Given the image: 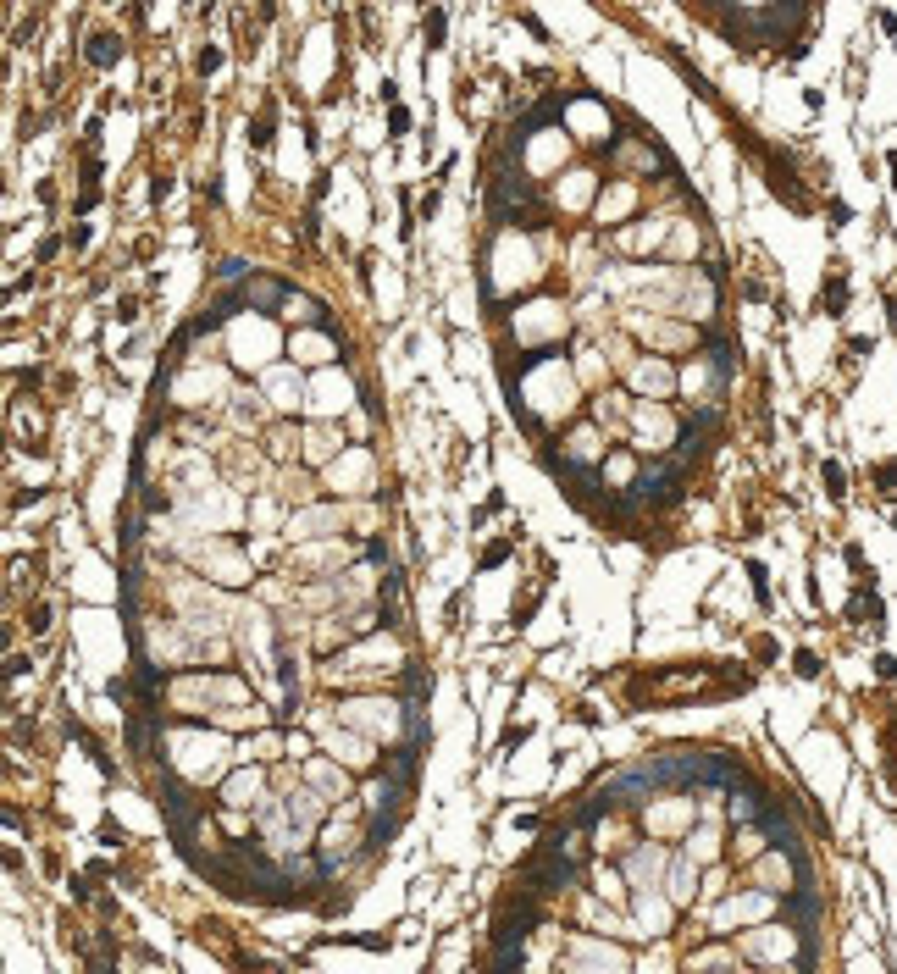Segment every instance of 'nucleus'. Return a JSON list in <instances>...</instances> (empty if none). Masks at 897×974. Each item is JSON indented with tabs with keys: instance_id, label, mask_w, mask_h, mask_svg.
Masks as SVG:
<instances>
[{
	"instance_id": "28",
	"label": "nucleus",
	"mask_w": 897,
	"mask_h": 974,
	"mask_svg": "<svg viewBox=\"0 0 897 974\" xmlns=\"http://www.w3.org/2000/svg\"><path fill=\"white\" fill-rule=\"evenodd\" d=\"M565 460L571 465H604V432L598 427H576L565 443Z\"/></svg>"
},
{
	"instance_id": "31",
	"label": "nucleus",
	"mask_w": 897,
	"mask_h": 974,
	"mask_svg": "<svg viewBox=\"0 0 897 974\" xmlns=\"http://www.w3.org/2000/svg\"><path fill=\"white\" fill-rule=\"evenodd\" d=\"M349 847H355V825H338V820H333V825L322 831V842H316V858L333 869L338 858H349Z\"/></svg>"
},
{
	"instance_id": "39",
	"label": "nucleus",
	"mask_w": 897,
	"mask_h": 974,
	"mask_svg": "<svg viewBox=\"0 0 897 974\" xmlns=\"http://www.w3.org/2000/svg\"><path fill=\"white\" fill-rule=\"evenodd\" d=\"M643 333L654 338V344H665V349H676V344H693V333H682V327H665V321H654V327H648V321H643Z\"/></svg>"
},
{
	"instance_id": "12",
	"label": "nucleus",
	"mask_w": 897,
	"mask_h": 974,
	"mask_svg": "<svg viewBox=\"0 0 897 974\" xmlns=\"http://www.w3.org/2000/svg\"><path fill=\"white\" fill-rule=\"evenodd\" d=\"M632 919H637V930H643L648 941L670 936V919H676V903H670V891H665V886L637 891V897H632Z\"/></svg>"
},
{
	"instance_id": "6",
	"label": "nucleus",
	"mask_w": 897,
	"mask_h": 974,
	"mask_svg": "<svg viewBox=\"0 0 897 974\" xmlns=\"http://www.w3.org/2000/svg\"><path fill=\"white\" fill-rule=\"evenodd\" d=\"M776 891L754 886V891H742V897H726V903L715 908V936H737V925H765L770 914H776Z\"/></svg>"
},
{
	"instance_id": "22",
	"label": "nucleus",
	"mask_w": 897,
	"mask_h": 974,
	"mask_svg": "<svg viewBox=\"0 0 897 974\" xmlns=\"http://www.w3.org/2000/svg\"><path fill=\"white\" fill-rule=\"evenodd\" d=\"M632 421H637V432H643V438H654L648 449H670V443H676V421H670V410H665L659 399L637 404V410H632Z\"/></svg>"
},
{
	"instance_id": "32",
	"label": "nucleus",
	"mask_w": 897,
	"mask_h": 974,
	"mask_svg": "<svg viewBox=\"0 0 897 974\" xmlns=\"http://www.w3.org/2000/svg\"><path fill=\"white\" fill-rule=\"evenodd\" d=\"M250 349H261V355L272 349V327H266V321H255V327H239V333H233V360H239V366H255Z\"/></svg>"
},
{
	"instance_id": "23",
	"label": "nucleus",
	"mask_w": 897,
	"mask_h": 974,
	"mask_svg": "<svg viewBox=\"0 0 897 974\" xmlns=\"http://www.w3.org/2000/svg\"><path fill=\"white\" fill-rule=\"evenodd\" d=\"M676 382H682V377H676L665 360H637V366H632V388L643 393V399H670Z\"/></svg>"
},
{
	"instance_id": "33",
	"label": "nucleus",
	"mask_w": 897,
	"mask_h": 974,
	"mask_svg": "<svg viewBox=\"0 0 897 974\" xmlns=\"http://www.w3.org/2000/svg\"><path fill=\"white\" fill-rule=\"evenodd\" d=\"M277 753H288V742L277 737V731H255V737L239 748V759H250V764H277Z\"/></svg>"
},
{
	"instance_id": "18",
	"label": "nucleus",
	"mask_w": 897,
	"mask_h": 974,
	"mask_svg": "<svg viewBox=\"0 0 897 974\" xmlns=\"http://www.w3.org/2000/svg\"><path fill=\"white\" fill-rule=\"evenodd\" d=\"M305 781H311L327 803H338V797H349V764H338L333 753H327V759L311 753V759H305Z\"/></svg>"
},
{
	"instance_id": "1",
	"label": "nucleus",
	"mask_w": 897,
	"mask_h": 974,
	"mask_svg": "<svg viewBox=\"0 0 897 974\" xmlns=\"http://www.w3.org/2000/svg\"><path fill=\"white\" fill-rule=\"evenodd\" d=\"M161 759H167L172 775H183L189 786H205V781H222L233 764V742L222 731H194V725H172L161 731Z\"/></svg>"
},
{
	"instance_id": "10",
	"label": "nucleus",
	"mask_w": 897,
	"mask_h": 974,
	"mask_svg": "<svg viewBox=\"0 0 897 974\" xmlns=\"http://www.w3.org/2000/svg\"><path fill=\"white\" fill-rule=\"evenodd\" d=\"M798 847H776V853H759L754 858V886L776 891V897H787V891H798Z\"/></svg>"
},
{
	"instance_id": "16",
	"label": "nucleus",
	"mask_w": 897,
	"mask_h": 974,
	"mask_svg": "<svg viewBox=\"0 0 897 974\" xmlns=\"http://www.w3.org/2000/svg\"><path fill=\"white\" fill-rule=\"evenodd\" d=\"M626 963H632V958H626V952L621 947H610V941H604V936H576L571 941V952H565V969H626Z\"/></svg>"
},
{
	"instance_id": "20",
	"label": "nucleus",
	"mask_w": 897,
	"mask_h": 974,
	"mask_svg": "<svg viewBox=\"0 0 897 974\" xmlns=\"http://www.w3.org/2000/svg\"><path fill=\"white\" fill-rule=\"evenodd\" d=\"M659 886L670 891V903H676V908H693V897L704 891V886H698V858L693 853L670 858V869H665V880H659Z\"/></svg>"
},
{
	"instance_id": "3",
	"label": "nucleus",
	"mask_w": 897,
	"mask_h": 974,
	"mask_svg": "<svg viewBox=\"0 0 897 974\" xmlns=\"http://www.w3.org/2000/svg\"><path fill=\"white\" fill-rule=\"evenodd\" d=\"M338 720L355 725V731H366L371 742H377V737H399L405 720H410V703H399V698H344V703H338Z\"/></svg>"
},
{
	"instance_id": "4",
	"label": "nucleus",
	"mask_w": 897,
	"mask_h": 974,
	"mask_svg": "<svg viewBox=\"0 0 897 974\" xmlns=\"http://www.w3.org/2000/svg\"><path fill=\"white\" fill-rule=\"evenodd\" d=\"M183 554L200 565L211 582H222V587H244L255 576V565H250V554H239V548L228 543V537H205V543H183Z\"/></svg>"
},
{
	"instance_id": "21",
	"label": "nucleus",
	"mask_w": 897,
	"mask_h": 974,
	"mask_svg": "<svg viewBox=\"0 0 897 974\" xmlns=\"http://www.w3.org/2000/svg\"><path fill=\"white\" fill-rule=\"evenodd\" d=\"M261 388H266V404H272V410H299V404H305V382L294 377V366H272L261 377Z\"/></svg>"
},
{
	"instance_id": "36",
	"label": "nucleus",
	"mask_w": 897,
	"mask_h": 974,
	"mask_svg": "<svg viewBox=\"0 0 897 974\" xmlns=\"http://www.w3.org/2000/svg\"><path fill=\"white\" fill-rule=\"evenodd\" d=\"M737 969L742 963V947H704V952H687V969Z\"/></svg>"
},
{
	"instance_id": "26",
	"label": "nucleus",
	"mask_w": 897,
	"mask_h": 974,
	"mask_svg": "<svg viewBox=\"0 0 897 974\" xmlns=\"http://www.w3.org/2000/svg\"><path fill=\"white\" fill-rule=\"evenodd\" d=\"M283 808H288V814H294L299 825H311V831H316V825H322V808H327V797L316 792L311 781H305V786H294V781H288V792H283Z\"/></svg>"
},
{
	"instance_id": "27",
	"label": "nucleus",
	"mask_w": 897,
	"mask_h": 974,
	"mask_svg": "<svg viewBox=\"0 0 897 974\" xmlns=\"http://www.w3.org/2000/svg\"><path fill=\"white\" fill-rule=\"evenodd\" d=\"M344 554H349V548L338 543V537H333V543H316V537H311V543H299L294 565H299V571H327V565L338 571V565H344Z\"/></svg>"
},
{
	"instance_id": "45",
	"label": "nucleus",
	"mask_w": 897,
	"mask_h": 974,
	"mask_svg": "<svg viewBox=\"0 0 897 974\" xmlns=\"http://www.w3.org/2000/svg\"><path fill=\"white\" fill-rule=\"evenodd\" d=\"M222 67V50H200V72H216Z\"/></svg>"
},
{
	"instance_id": "14",
	"label": "nucleus",
	"mask_w": 897,
	"mask_h": 974,
	"mask_svg": "<svg viewBox=\"0 0 897 974\" xmlns=\"http://www.w3.org/2000/svg\"><path fill=\"white\" fill-rule=\"evenodd\" d=\"M222 393H228V377H222V371H189V377L172 382V404H178V410L222 404Z\"/></svg>"
},
{
	"instance_id": "40",
	"label": "nucleus",
	"mask_w": 897,
	"mask_h": 974,
	"mask_svg": "<svg viewBox=\"0 0 897 974\" xmlns=\"http://www.w3.org/2000/svg\"><path fill=\"white\" fill-rule=\"evenodd\" d=\"M593 886H598V897H610V903H621V886H626V875H615V869H593Z\"/></svg>"
},
{
	"instance_id": "15",
	"label": "nucleus",
	"mask_w": 897,
	"mask_h": 974,
	"mask_svg": "<svg viewBox=\"0 0 897 974\" xmlns=\"http://www.w3.org/2000/svg\"><path fill=\"white\" fill-rule=\"evenodd\" d=\"M322 748L333 753L338 764H349V770H371V764H377V748H371V737H366V731H355V725H344V731H338V725H327Z\"/></svg>"
},
{
	"instance_id": "34",
	"label": "nucleus",
	"mask_w": 897,
	"mask_h": 974,
	"mask_svg": "<svg viewBox=\"0 0 897 974\" xmlns=\"http://www.w3.org/2000/svg\"><path fill=\"white\" fill-rule=\"evenodd\" d=\"M283 316H288V321H299V327H322V321H327V310L316 305L311 294H288V299H283Z\"/></svg>"
},
{
	"instance_id": "42",
	"label": "nucleus",
	"mask_w": 897,
	"mask_h": 974,
	"mask_svg": "<svg viewBox=\"0 0 897 974\" xmlns=\"http://www.w3.org/2000/svg\"><path fill=\"white\" fill-rule=\"evenodd\" d=\"M443 28H449V17L432 6V12H427V39H432V45H443Z\"/></svg>"
},
{
	"instance_id": "47",
	"label": "nucleus",
	"mask_w": 897,
	"mask_h": 974,
	"mask_svg": "<svg viewBox=\"0 0 897 974\" xmlns=\"http://www.w3.org/2000/svg\"><path fill=\"white\" fill-rule=\"evenodd\" d=\"M720 891H726V875H720V869H715V875L704 880V897H720Z\"/></svg>"
},
{
	"instance_id": "46",
	"label": "nucleus",
	"mask_w": 897,
	"mask_h": 974,
	"mask_svg": "<svg viewBox=\"0 0 897 974\" xmlns=\"http://www.w3.org/2000/svg\"><path fill=\"white\" fill-rule=\"evenodd\" d=\"M826 487H831V499H842V471L837 465H826Z\"/></svg>"
},
{
	"instance_id": "13",
	"label": "nucleus",
	"mask_w": 897,
	"mask_h": 974,
	"mask_svg": "<svg viewBox=\"0 0 897 974\" xmlns=\"http://www.w3.org/2000/svg\"><path fill=\"white\" fill-rule=\"evenodd\" d=\"M344 532V510L338 504H299L288 515V537L294 543H311V537H338Z\"/></svg>"
},
{
	"instance_id": "17",
	"label": "nucleus",
	"mask_w": 897,
	"mask_h": 974,
	"mask_svg": "<svg viewBox=\"0 0 897 974\" xmlns=\"http://www.w3.org/2000/svg\"><path fill=\"white\" fill-rule=\"evenodd\" d=\"M261 797H266V781H261V770H255L250 759H244V770H228V775H222V803H233V808H261Z\"/></svg>"
},
{
	"instance_id": "5",
	"label": "nucleus",
	"mask_w": 897,
	"mask_h": 974,
	"mask_svg": "<svg viewBox=\"0 0 897 974\" xmlns=\"http://www.w3.org/2000/svg\"><path fill=\"white\" fill-rule=\"evenodd\" d=\"M798 936H803V930L759 925V930L742 936V958H748V963H803V969H809V952H798Z\"/></svg>"
},
{
	"instance_id": "8",
	"label": "nucleus",
	"mask_w": 897,
	"mask_h": 974,
	"mask_svg": "<svg viewBox=\"0 0 897 974\" xmlns=\"http://www.w3.org/2000/svg\"><path fill=\"white\" fill-rule=\"evenodd\" d=\"M693 797H682V792H670V797H648V808H643V825H648V836H659V842H670V836H687L693 831Z\"/></svg>"
},
{
	"instance_id": "48",
	"label": "nucleus",
	"mask_w": 897,
	"mask_h": 974,
	"mask_svg": "<svg viewBox=\"0 0 897 974\" xmlns=\"http://www.w3.org/2000/svg\"><path fill=\"white\" fill-rule=\"evenodd\" d=\"M742 6H765V0H742Z\"/></svg>"
},
{
	"instance_id": "44",
	"label": "nucleus",
	"mask_w": 897,
	"mask_h": 974,
	"mask_svg": "<svg viewBox=\"0 0 897 974\" xmlns=\"http://www.w3.org/2000/svg\"><path fill=\"white\" fill-rule=\"evenodd\" d=\"M250 139H255V144H272V117H255Z\"/></svg>"
},
{
	"instance_id": "25",
	"label": "nucleus",
	"mask_w": 897,
	"mask_h": 974,
	"mask_svg": "<svg viewBox=\"0 0 897 974\" xmlns=\"http://www.w3.org/2000/svg\"><path fill=\"white\" fill-rule=\"evenodd\" d=\"M349 399H355V388H349V377H338V371H322L311 388V404L322 410V416H338V410H349Z\"/></svg>"
},
{
	"instance_id": "19",
	"label": "nucleus",
	"mask_w": 897,
	"mask_h": 974,
	"mask_svg": "<svg viewBox=\"0 0 897 974\" xmlns=\"http://www.w3.org/2000/svg\"><path fill=\"white\" fill-rule=\"evenodd\" d=\"M288 355H294V366H327V360L338 355V344L327 338V327H299V333L288 338Z\"/></svg>"
},
{
	"instance_id": "29",
	"label": "nucleus",
	"mask_w": 897,
	"mask_h": 974,
	"mask_svg": "<svg viewBox=\"0 0 897 974\" xmlns=\"http://www.w3.org/2000/svg\"><path fill=\"white\" fill-rule=\"evenodd\" d=\"M549 327H560V333H565L560 305H527V316H521V327H515V344H532V338L549 333Z\"/></svg>"
},
{
	"instance_id": "43",
	"label": "nucleus",
	"mask_w": 897,
	"mask_h": 974,
	"mask_svg": "<svg viewBox=\"0 0 897 974\" xmlns=\"http://www.w3.org/2000/svg\"><path fill=\"white\" fill-rule=\"evenodd\" d=\"M504 554H510V543H493L488 554H482V571H493V565H504Z\"/></svg>"
},
{
	"instance_id": "30",
	"label": "nucleus",
	"mask_w": 897,
	"mask_h": 974,
	"mask_svg": "<svg viewBox=\"0 0 897 974\" xmlns=\"http://www.w3.org/2000/svg\"><path fill=\"white\" fill-rule=\"evenodd\" d=\"M239 294H244V305H255V310H283L288 288L277 283V277H250V283H244Z\"/></svg>"
},
{
	"instance_id": "11",
	"label": "nucleus",
	"mask_w": 897,
	"mask_h": 974,
	"mask_svg": "<svg viewBox=\"0 0 897 974\" xmlns=\"http://www.w3.org/2000/svg\"><path fill=\"white\" fill-rule=\"evenodd\" d=\"M322 471H327V487H333V493H371V482H377V476H371L377 465H371L366 449H344L333 465H322Z\"/></svg>"
},
{
	"instance_id": "35",
	"label": "nucleus",
	"mask_w": 897,
	"mask_h": 974,
	"mask_svg": "<svg viewBox=\"0 0 897 974\" xmlns=\"http://www.w3.org/2000/svg\"><path fill=\"white\" fill-rule=\"evenodd\" d=\"M687 853H693L698 864H715V858H720V831H715V825H698V831H687Z\"/></svg>"
},
{
	"instance_id": "2",
	"label": "nucleus",
	"mask_w": 897,
	"mask_h": 974,
	"mask_svg": "<svg viewBox=\"0 0 897 974\" xmlns=\"http://www.w3.org/2000/svg\"><path fill=\"white\" fill-rule=\"evenodd\" d=\"M515 371H521V382H515L521 399H510V404H527L538 416H571L576 410V382L554 355H521Z\"/></svg>"
},
{
	"instance_id": "9",
	"label": "nucleus",
	"mask_w": 897,
	"mask_h": 974,
	"mask_svg": "<svg viewBox=\"0 0 897 974\" xmlns=\"http://www.w3.org/2000/svg\"><path fill=\"white\" fill-rule=\"evenodd\" d=\"M665 869H670V853L659 847V836H654V842H632V847H626V858H621L626 886H637V891L659 886V880H665Z\"/></svg>"
},
{
	"instance_id": "7",
	"label": "nucleus",
	"mask_w": 897,
	"mask_h": 974,
	"mask_svg": "<svg viewBox=\"0 0 897 974\" xmlns=\"http://www.w3.org/2000/svg\"><path fill=\"white\" fill-rule=\"evenodd\" d=\"M222 703V676H205V670H189V676L167 681V709L172 714H211Z\"/></svg>"
},
{
	"instance_id": "37",
	"label": "nucleus",
	"mask_w": 897,
	"mask_h": 974,
	"mask_svg": "<svg viewBox=\"0 0 897 974\" xmlns=\"http://www.w3.org/2000/svg\"><path fill=\"white\" fill-rule=\"evenodd\" d=\"M117 56H122V39H111V34H95V39H89V61H95V67H111Z\"/></svg>"
},
{
	"instance_id": "41",
	"label": "nucleus",
	"mask_w": 897,
	"mask_h": 974,
	"mask_svg": "<svg viewBox=\"0 0 897 974\" xmlns=\"http://www.w3.org/2000/svg\"><path fill=\"white\" fill-rule=\"evenodd\" d=\"M626 205H632V189H610V200H598V216L610 222V216H621Z\"/></svg>"
},
{
	"instance_id": "38",
	"label": "nucleus",
	"mask_w": 897,
	"mask_h": 974,
	"mask_svg": "<svg viewBox=\"0 0 897 974\" xmlns=\"http://www.w3.org/2000/svg\"><path fill=\"white\" fill-rule=\"evenodd\" d=\"M632 471H637L632 454H604V476H610L615 487H632Z\"/></svg>"
},
{
	"instance_id": "24",
	"label": "nucleus",
	"mask_w": 897,
	"mask_h": 974,
	"mask_svg": "<svg viewBox=\"0 0 897 974\" xmlns=\"http://www.w3.org/2000/svg\"><path fill=\"white\" fill-rule=\"evenodd\" d=\"M338 454H344V432H338L333 421H311V427H305V460H311V465H333Z\"/></svg>"
}]
</instances>
